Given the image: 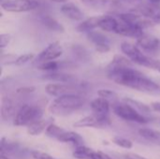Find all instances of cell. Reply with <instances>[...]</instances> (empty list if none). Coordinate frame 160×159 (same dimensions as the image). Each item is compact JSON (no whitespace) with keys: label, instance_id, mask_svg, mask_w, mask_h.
<instances>
[{"label":"cell","instance_id":"cell-1","mask_svg":"<svg viewBox=\"0 0 160 159\" xmlns=\"http://www.w3.org/2000/svg\"><path fill=\"white\" fill-rule=\"evenodd\" d=\"M107 77L115 83L152 96H160V85L132 67H109Z\"/></svg>","mask_w":160,"mask_h":159},{"label":"cell","instance_id":"cell-2","mask_svg":"<svg viewBox=\"0 0 160 159\" xmlns=\"http://www.w3.org/2000/svg\"><path fill=\"white\" fill-rule=\"evenodd\" d=\"M84 104L85 99L79 94L64 95L54 98L48 110L52 115L68 116L82 108Z\"/></svg>","mask_w":160,"mask_h":159},{"label":"cell","instance_id":"cell-3","mask_svg":"<svg viewBox=\"0 0 160 159\" xmlns=\"http://www.w3.org/2000/svg\"><path fill=\"white\" fill-rule=\"evenodd\" d=\"M43 110L36 105H22L16 112L13 124L16 127H28L32 123L42 119Z\"/></svg>","mask_w":160,"mask_h":159},{"label":"cell","instance_id":"cell-4","mask_svg":"<svg viewBox=\"0 0 160 159\" xmlns=\"http://www.w3.org/2000/svg\"><path fill=\"white\" fill-rule=\"evenodd\" d=\"M112 111L115 115L128 122L138 124H147L149 122L147 117H145L141 112H139L136 108L126 101L113 103Z\"/></svg>","mask_w":160,"mask_h":159},{"label":"cell","instance_id":"cell-5","mask_svg":"<svg viewBox=\"0 0 160 159\" xmlns=\"http://www.w3.org/2000/svg\"><path fill=\"white\" fill-rule=\"evenodd\" d=\"M122 52L131 60L135 65L152 68L154 58L146 55L138 47L137 44H133L128 41H123L120 45Z\"/></svg>","mask_w":160,"mask_h":159},{"label":"cell","instance_id":"cell-6","mask_svg":"<svg viewBox=\"0 0 160 159\" xmlns=\"http://www.w3.org/2000/svg\"><path fill=\"white\" fill-rule=\"evenodd\" d=\"M39 7L38 0H6L1 3L2 10L7 12H27Z\"/></svg>","mask_w":160,"mask_h":159},{"label":"cell","instance_id":"cell-7","mask_svg":"<svg viewBox=\"0 0 160 159\" xmlns=\"http://www.w3.org/2000/svg\"><path fill=\"white\" fill-rule=\"evenodd\" d=\"M92 114L95 115L98 120L104 123L106 126L110 125V110H111V102L103 97H97L92 100L90 104Z\"/></svg>","mask_w":160,"mask_h":159},{"label":"cell","instance_id":"cell-8","mask_svg":"<svg viewBox=\"0 0 160 159\" xmlns=\"http://www.w3.org/2000/svg\"><path fill=\"white\" fill-rule=\"evenodd\" d=\"M64 52V49L58 41L50 43L45 49H43L34 59V63L38 66L47 61H52L58 59Z\"/></svg>","mask_w":160,"mask_h":159},{"label":"cell","instance_id":"cell-9","mask_svg":"<svg viewBox=\"0 0 160 159\" xmlns=\"http://www.w3.org/2000/svg\"><path fill=\"white\" fill-rule=\"evenodd\" d=\"M87 38L95 46L97 52L101 53H106L111 51V41L107 36L99 31H91L86 34Z\"/></svg>","mask_w":160,"mask_h":159},{"label":"cell","instance_id":"cell-10","mask_svg":"<svg viewBox=\"0 0 160 159\" xmlns=\"http://www.w3.org/2000/svg\"><path fill=\"white\" fill-rule=\"evenodd\" d=\"M47 94L52 97H60L64 95H70V94H78L77 86L73 85V83H67V82H52L48 83L45 87Z\"/></svg>","mask_w":160,"mask_h":159},{"label":"cell","instance_id":"cell-11","mask_svg":"<svg viewBox=\"0 0 160 159\" xmlns=\"http://www.w3.org/2000/svg\"><path fill=\"white\" fill-rule=\"evenodd\" d=\"M118 18L126 22H128L133 25L140 26L142 28H145L151 26L155 23L152 20L144 17L143 15L137 12H128V13H120L118 14Z\"/></svg>","mask_w":160,"mask_h":159},{"label":"cell","instance_id":"cell-12","mask_svg":"<svg viewBox=\"0 0 160 159\" xmlns=\"http://www.w3.org/2000/svg\"><path fill=\"white\" fill-rule=\"evenodd\" d=\"M136 44L142 52H154L160 49V40L152 35L143 34L137 38Z\"/></svg>","mask_w":160,"mask_h":159},{"label":"cell","instance_id":"cell-13","mask_svg":"<svg viewBox=\"0 0 160 159\" xmlns=\"http://www.w3.org/2000/svg\"><path fill=\"white\" fill-rule=\"evenodd\" d=\"M115 34L123 36V37L138 38L141 36H142L144 33H143V28L137 26V25L130 24V23L126 22L119 19V23H118L117 29L115 31Z\"/></svg>","mask_w":160,"mask_h":159},{"label":"cell","instance_id":"cell-14","mask_svg":"<svg viewBox=\"0 0 160 159\" xmlns=\"http://www.w3.org/2000/svg\"><path fill=\"white\" fill-rule=\"evenodd\" d=\"M135 12L143 15L144 17L152 20L155 22H160V5L159 4H142L136 7Z\"/></svg>","mask_w":160,"mask_h":159},{"label":"cell","instance_id":"cell-15","mask_svg":"<svg viewBox=\"0 0 160 159\" xmlns=\"http://www.w3.org/2000/svg\"><path fill=\"white\" fill-rule=\"evenodd\" d=\"M60 10L67 18L72 20V21H77V22L83 21V18H84L83 12L74 3H71V2L64 3L61 6Z\"/></svg>","mask_w":160,"mask_h":159},{"label":"cell","instance_id":"cell-16","mask_svg":"<svg viewBox=\"0 0 160 159\" xmlns=\"http://www.w3.org/2000/svg\"><path fill=\"white\" fill-rule=\"evenodd\" d=\"M84 6L96 10L113 9L119 6L120 0H80Z\"/></svg>","mask_w":160,"mask_h":159},{"label":"cell","instance_id":"cell-17","mask_svg":"<svg viewBox=\"0 0 160 159\" xmlns=\"http://www.w3.org/2000/svg\"><path fill=\"white\" fill-rule=\"evenodd\" d=\"M101 18H102V15L90 17V18H87V19L82 21L81 23H79L78 26L76 27L77 32H79V33H86L87 34V33L95 30L96 28H98Z\"/></svg>","mask_w":160,"mask_h":159},{"label":"cell","instance_id":"cell-18","mask_svg":"<svg viewBox=\"0 0 160 159\" xmlns=\"http://www.w3.org/2000/svg\"><path fill=\"white\" fill-rule=\"evenodd\" d=\"M73 127L76 128H83V127H96L100 128L106 127L104 123H102L100 120H98L95 115L91 114L88 116H85L78 121H76L73 124Z\"/></svg>","mask_w":160,"mask_h":159},{"label":"cell","instance_id":"cell-19","mask_svg":"<svg viewBox=\"0 0 160 159\" xmlns=\"http://www.w3.org/2000/svg\"><path fill=\"white\" fill-rule=\"evenodd\" d=\"M58 142H65V143H72L76 146H80V145H83V139L82 137L73 131H68V130H63L61 132V134L58 136V138L56 139Z\"/></svg>","mask_w":160,"mask_h":159},{"label":"cell","instance_id":"cell-20","mask_svg":"<svg viewBox=\"0 0 160 159\" xmlns=\"http://www.w3.org/2000/svg\"><path fill=\"white\" fill-rule=\"evenodd\" d=\"M44 80H48L53 82H67V83H73V82L76 80L73 75L66 74L63 72H46L44 75H42Z\"/></svg>","mask_w":160,"mask_h":159},{"label":"cell","instance_id":"cell-21","mask_svg":"<svg viewBox=\"0 0 160 159\" xmlns=\"http://www.w3.org/2000/svg\"><path fill=\"white\" fill-rule=\"evenodd\" d=\"M52 123V119H40L38 120L27 127V133L31 136L40 135L42 132L46 131L50 124Z\"/></svg>","mask_w":160,"mask_h":159},{"label":"cell","instance_id":"cell-22","mask_svg":"<svg viewBox=\"0 0 160 159\" xmlns=\"http://www.w3.org/2000/svg\"><path fill=\"white\" fill-rule=\"evenodd\" d=\"M40 22L49 30L53 31V32H59V33H64L65 32V27L64 25L57 21L55 18L52 17L51 15H43L40 17Z\"/></svg>","mask_w":160,"mask_h":159},{"label":"cell","instance_id":"cell-23","mask_svg":"<svg viewBox=\"0 0 160 159\" xmlns=\"http://www.w3.org/2000/svg\"><path fill=\"white\" fill-rule=\"evenodd\" d=\"M118 23H119L118 18H115L112 15H102L98 28H100L101 30H103L105 32L115 33Z\"/></svg>","mask_w":160,"mask_h":159},{"label":"cell","instance_id":"cell-24","mask_svg":"<svg viewBox=\"0 0 160 159\" xmlns=\"http://www.w3.org/2000/svg\"><path fill=\"white\" fill-rule=\"evenodd\" d=\"M14 114V104L8 97H3L1 102V117L4 121L9 120Z\"/></svg>","mask_w":160,"mask_h":159},{"label":"cell","instance_id":"cell-25","mask_svg":"<svg viewBox=\"0 0 160 159\" xmlns=\"http://www.w3.org/2000/svg\"><path fill=\"white\" fill-rule=\"evenodd\" d=\"M139 134L142 138L145 139L146 141L160 145V131L144 127V128L139 129Z\"/></svg>","mask_w":160,"mask_h":159},{"label":"cell","instance_id":"cell-26","mask_svg":"<svg viewBox=\"0 0 160 159\" xmlns=\"http://www.w3.org/2000/svg\"><path fill=\"white\" fill-rule=\"evenodd\" d=\"M62 67V63L56 60H52V61H47L44 63H41L39 65L37 66V69L38 70H42L45 72H54V71H58L59 68H61Z\"/></svg>","mask_w":160,"mask_h":159},{"label":"cell","instance_id":"cell-27","mask_svg":"<svg viewBox=\"0 0 160 159\" xmlns=\"http://www.w3.org/2000/svg\"><path fill=\"white\" fill-rule=\"evenodd\" d=\"M93 153V150L84 146L80 145L76 146V149L73 152V157L76 159H89Z\"/></svg>","mask_w":160,"mask_h":159},{"label":"cell","instance_id":"cell-28","mask_svg":"<svg viewBox=\"0 0 160 159\" xmlns=\"http://www.w3.org/2000/svg\"><path fill=\"white\" fill-rule=\"evenodd\" d=\"M98 96L107 99L111 103L112 102V104L117 102V98H118L117 93H115L114 91L110 90V89H99V90H98Z\"/></svg>","mask_w":160,"mask_h":159},{"label":"cell","instance_id":"cell-29","mask_svg":"<svg viewBox=\"0 0 160 159\" xmlns=\"http://www.w3.org/2000/svg\"><path fill=\"white\" fill-rule=\"evenodd\" d=\"M63 130H64V128H62V127L56 126L55 124L52 123V124H50V126L47 127V129H46V131H45V134H46L48 137L56 140Z\"/></svg>","mask_w":160,"mask_h":159},{"label":"cell","instance_id":"cell-30","mask_svg":"<svg viewBox=\"0 0 160 159\" xmlns=\"http://www.w3.org/2000/svg\"><path fill=\"white\" fill-rule=\"evenodd\" d=\"M124 101H126V102L129 103L130 105H132L134 108H136V109H137L139 112H141L142 113L149 112V111H150V107H149V106H147L146 104H144V103H142V102L134 100V99H132V98L128 97V98H125Z\"/></svg>","mask_w":160,"mask_h":159},{"label":"cell","instance_id":"cell-31","mask_svg":"<svg viewBox=\"0 0 160 159\" xmlns=\"http://www.w3.org/2000/svg\"><path fill=\"white\" fill-rule=\"evenodd\" d=\"M112 142L117 146H120L125 149H130L133 146V142L130 140L123 138V137H114L112 139Z\"/></svg>","mask_w":160,"mask_h":159},{"label":"cell","instance_id":"cell-32","mask_svg":"<svg viewBox=\"0 0 160 159\" xmlns=\"http://www.w3.org/2000/svg\"><path fill=\"white\" fill-rule=\"evenodd\" d=\"M35 54L34 53H23V54H21V55H18L17 59H16V62H15V66H23L31 61H34L35 59Z\"/></svg>","mask_w":160,"mask_h":159},{"label":"cell","instance_id":"cell-33","mask_svg":"<svg viewBox=\"0 0 160 159\" xmlns=\"http://www.w3.org/2000/svg\"><path fill=\"white\" fill-rule=\"evenodd\" d=\"M18 55L12 54V53H2L1 54V66H9V65H15L16 59Z\"/></svg>","mask_w":160,"mask_h":159},{"label":"cell","instance_id":"cell-34","mask_svg":"<svg viewBox=\"0 0 160 159\" xmlns=\"http://www.w3.org/2000/svg\"><path fill=\"white\" fill-rule=\"evenodd\" d=\"M11 35L10 34H7V33H3L0 35V48L3 50L4 48H6L11 41Z\"/></svg>","mask_w":160,"mask_h":159},{"label":"cell","instance_id":"cell-35","mask_svg":"<svg viewBox=\"0 0 160 159\" xmlns=\"http://www.w3.org/2000/svg\"><path fill=\"white\" fill-rule=\"evenodd\" d=\"M31 157L34 159H55L47 153H44L41 151H37V150L31 152Z\"/></svg>","mask_w":160,"mask_h":159},{"label":"cell","instance_id":"cell-36","mask_svg":"<svg viewBox=\"0 0 160 159\" xmlns=\"http://www.w3.org/2000/svg\"><path fill=\"white\" fill-rule=\"evenodd\" d=\"M35 91H36L35 86H22V87H20L16 90V94L21 95V96H24V95L32 94Z\"/></svg>","mask_w":160,"mask_h":159},{"label":"cell","instance_id":"cell-37","mask_svg":"<svg viewBox=\"0 0 160 159\" xmlns=\"http://www.w3.org/2000/svg\"><path fill=\"white\" fill-rule=\"evenodd\" d=\"M89 159H112L109 157L107 154L101 152V151H93L91 157Z\"/></svg>","mask_w":160,"mask_h":159},{"label":"cell","instance_id":"cell-38","mask_svg":"<svg viewBox=\"0 0 160 159\" xmlns=\"http://www.w3.org/2000/svg\"><path fill=\"white\" fill-rule=\"evenodd\" d=\"M126 159H147L138 154H128L126 155Z\"/></svg>","mask_w":160,"mask_h":159},{"label":"cell","instance_id":"cell-39","mask_svg":"<svg viewBox=\"0 0 160 159\" xmlns=\"http://www.w3.org/2000/svg\"><path fill=\"white\" fill-rule=\"evenodd\" d=\"M152 69L158 70V72H160V60L154 59V61H153V66H152Z\"/></svg>","mask_w":160,"mask_h":159},{"label":"cell","instance_id":"cell-40","mask_svg":"<svg viewBox=\"0 0 160 159\" xmlns=\"http://www.w3.org/2000/svg\"><path fill=\"white\" fill-rule=\"evenodd\" d=\"M151 108H152L155 112H160V101L153 102V103L151 104Z\"/></svg>","mask_w":160,"mask_h":159},{"label":"cell","instance_id":"cell-41","mask_svg":"<svg viewBox=\"0 0 160 159\" xmlns=\"http://www.w3.org/2000/svg\"><path fill=\"white\" fill-rule=\"evenodd\" d=\"M52 1H53L55 3H62V4H64V3L68 2V0H52Z\"/></svg>","mask_w":160,"mask_h":159},{"label":"cell","instance_id":"cell-42","mask_svg":"<svg viewBox=\"0 0 160 159\" xmlns=\"http://www.w3.org/2000/svg\"><path fill=\"white\" fill-rule=\"evenodd\" d=\"M148 1L153 4H159L160 5V0H148Z\"/></svg>","mask_w":160,"mask_h":159},{"label":"cell","instance_id":"cell-43","mask_svg":"<svg viewBox=\"0 0 160 159\" xmlns=\"http://www.w3.org/2000/svg\"><path fill=\"white\" fill-rule=\"evenodd\" d=\"M120 1H124V2H130V3H135V2H139L141 0H120Z\"/></svg>","mask_w":160,"mask_h":159},{"label":"cell","instance_id":"cell-44","mask_svg":"<svg viewBox=\"0 0 160 159\" xmlns=\"http://www.w3.org/2000/svg\"><path fill=\"white\" fill-rule=\"evenodd\" d=\"M0 159H9L8 157H6L5 156V154H1V157H0Z\"/></svg>","mask_w":160,"mask_h":159}]
</instances>
